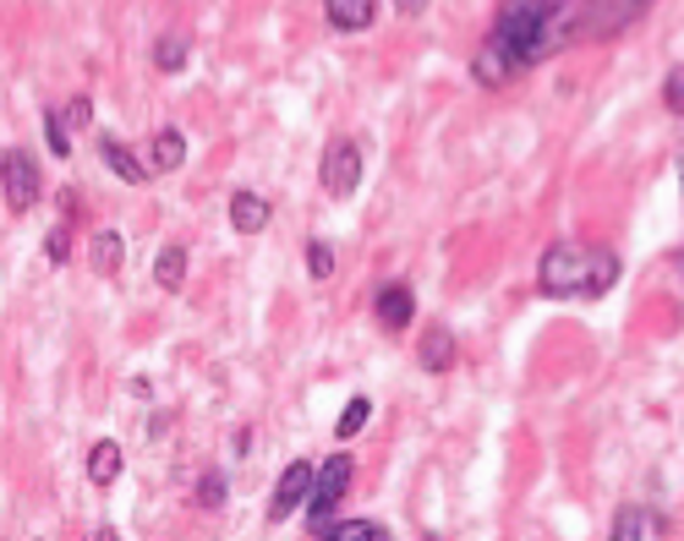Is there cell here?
<instances>
[{
	"mask_svg": "<svg viewBox=\"0 0 684 541\" xmlns=\"http://www.w3.org/2000/svg\"><path fill=\"white\" fill-rule=\"evenodd\" d=\"M619 285V257L586 241H553L537 263V290L553 301H597Z\"/></svg>",
	"mask_w": 684,
	"mask_h": 541,
	"instance_id": "6da1fadb",
	"label": "cell"
},
{
	"mask_svg": "<svg viewBox=\"0 0 684 541\" xmlns=\"http://www.w3.org/2000/svg\"><path fill=\"white\" fill-rule=\"evenodd\" d=\"M651 7V0H575V7L559 17L564 23V39H608L619 28H629L640 12Z\"/></svg>",
	"mask_w": 684,
	"mask_h": 541,
	"instance_id": "7a4b0ae2",
	"label": "cell"
},
{
	"mask_svg": "<svg viewBox=\"0 0 684 541\" xmlns=\"http://www.w3.org/2000/svg\"><path fill=\"white\" fill-rule=\"evenodd\" d=\"M351 476H357V459H351V454H328V459H323V470H317V481H312V497H307V514H312V530H317V536L334 530V508H339V497L351 492Z\"/></svg>",
	"mask_w": 684,
	"mask_h": 541,
	"instance_id": "3957f363",
	"label": "cell"
},
{
	"mask_svg": "<svg viewBox=\"0 0 684 541\" xmlns=\"http://www.w3.org/2000/svg\"><path fill=\"white\" fill-rule=\"evenodd\" d=\"M0 192H7V208H12V214H28V208L45 197V181H39L34 154L12 148L7 159H0Z\"/></svg>",
	"mask_w": 684,
	"mask_h": 541,
	"instance_id": "277c9868",
	"label": "cell"
},
{
	"mask_svg": "<svg viewBox=\"0 0 684 541\" xmlns=\"http://www.w3.org/2000/svg\"><path fill=\"white\" fill-rule=\"evenodd\" d=\"M317 181H323L328 197H351V192L362 187V148H357V143H328Z\"/></svg>",
	"mask_w": 684,
	"mask_h": 541,
	"instance_id": "5b68a950",
	"label": "cell"
},
{
	"mask_svg": "<svg viewBox=\"0 0 684 541\" xmlns=\"http://www.w3.org/2000/svg\"><path fill=\"white\" fill-rule=\"evenodd\" d=\"M312 481H317V470H312L307 459H290V465L279 470V481H274V497H268V519L279 525V519H290L296 508H307V497H312Z\"/></svg>",
	"mask_w": 684,
	"mask_h": 541,
	"instance_id": "8992f818",
	"label": "cell"
},
{
	"mask_svg": "<svg viewBox=\"0 0 684 541\" xmlns=\"http://www.w3.org/2000/svg\"><path fill=\"white\" fill-rule=\"evenodd\" d=\"M515 72H520V67H515V56H509V50L488 34V39H482V50H477V61H471V77H477L482 88H504Z\"/></svg>",
	"mask_w": 684,
	"mask_h": 541,
	"instance_id": "52a82bcc",
	"label": "cell"
},
{
	"mask_svg": "<svg viewBox=\"0 0 684 541\" xmlns=\"http://www.w3.org/2000/svg\"><path fill=\"white\" fill-rule=\"evenodd\" d=\"M411 312H417V296H411V285H384V290H379V301H373V317H379L389 334L411 328Z\"/></svg>",
	"mask_w": 684,
	"mask_h": 541,
	"instance_id": "ba28073f",
	"label": "cell"
},
{
	"mask_svg": "<svg viewBox=\"0 0 684 541\" xmlns=\"http://www.w3.org/2000/svg\"><path fill=\"white\" fill-rule=\"evenodd\" d=\"M323 17H328V28H339V34H362V28H373V17H379V0H323Z\"/></svg>",
	"mask_w": 684,
	"mask_h": 541,
	"instance_id": "9c48e42d",
	"label": "cell"
},
{
	"mask_svg": "<svg viewBox=\"0 0 684 541\" xmlns=\"http://www.w3.org/2000/svg\"><path fill=\"white\" fill-rule=\"evenodd\" d=\"M127 470V454H121V443L116 437H99L94 448H88V481L94 486H116V476Z\"/></svg>",
	"mask_w": 684,
	"mask_h": 541,
	"instance_id": "30bf717a",
	"label": "cell"
},
{
	"mask_svg": "<svg viewBox=\"0 0 684 541\" xmlns=\"http://www.w3.org/2000/svg\"><path fill=\"white\" fill-rule=\"evenodd\" d=\"M417 356H422V372H449V366H455V334H449L444 323H428Z\"/></svg>",
	"mask_w": 684,
	"mask_h": 541,
	"instance_id": "8fae6325",
	"label": "cell"
},
{
	"mask_svg": "<svg viewBox=\"0 0 684 541\" xmlns=\"http://www.w3.org/2000/svg\"><path fill=\"white\" fill-rule=\"evenodd\" d=\"M230 225H236L241 236L268 230V197H257V192H236V197H230Z\"/></svg>",
	"mask_w": 684,
	"mask_h": 541,
	"instance_id": "7c38bea8",
	"label": "cell"
},
{
	"mask_svg": "<svg viewBox=\"0 0 684 541\" xmlns=\"http://www.w3.org/2000/svg\"><path fill=\"white\" fill-rule=\"evenodd\" d=\"M148 165H154L159 176H170V170H181V165H187V137H181L176 127H165V132H154V148H148Z\"/></svg>",
	"mask_w": 684,
	"mask_h": 541,
	"instance_id": "4fadbf2b",
	"label": "cell"
},
{
	"mask_svg": "<svg viewBox=\"0 0 684 541\" xmlns=\"http://www.w3.org/2000/svg\"><path fill=\"white\" fill-rule=\"evenodd\" d=\"M88 263H94L99 274H121V263H127V241H121V230H94V241H88Z\"/></svg>",
	"mask_w": 684,
	"mask_h": 541,
	"instance_id": "5bb4252c",
	"label": "cell"
},
{
	"mask_svg": "<svg viewBox=\"0 0 684 541\" xmlns=\"http://www.w3.org/2000/svg\"><path fill=\"white\" fill-rule=\"evenodd\" d=\"M99 154H105V165H110V170H116L127 187H143V181H148V170L137 165V154H132L127 143H116V137H99Z\"/></svg>",
	"mask_w": 684,
	"mask_h": 541,
	"instance_id": "9a60e30c",
	"label": "cell"
},
{
	"mask_svg": "<svg viewBox=\"0 0 684 541\" xmlns=\"http://www.w3.org/2000/svg\"><path fill=\"white\" fill-rule=\"evenodd\" d=\"M154 285L159 290H181L187 285V247H165L154 257Z\"/></svg>",
	"mask_w": 684,
	"mask_h": 541,
	"instance_id": "2e32d148",
	"label": "cell"
},
{
	"mask_svg": "<svg viewBox=\"0 0 684 541\" xmlns=\"http://www.w3.org/2000/svg\"><path fill=\"white\" fill-rule=\"evenodd\" d=\"M608 541H646V514H640L635 503H624V508L613 514V530H608Z\"/></svg>",
	"mask_w": 684,
	"mask_h": 541,
	"instance_id": "e0dca14e",
	"label": "cell"
},
{
	"mask_svg": "<svg viewBox=\"0 0 684 541\" xmlns=\"http://www.w3.org/2000/svg\"><path fill=\"white\" fill-rule=\"evenodd\" d=\"M368 421H373V399H362V394H357V399L346 405V416H339V426H334V437H357V432H362Z\"/></svg>",
	"mask_w": 684,
	"mask_h": 541,
	"instance_id": "ac0fdd59",
	"label": "cell"
},
{
	"mask_svg": "<svg viewBox=\"0 0 684 541\" xmlns=\"http://www.w3.org/2000/svg\"><path fill=\"white\" fill-rule=\"evenodd\" d=\"M45 143H50V154H56V159H72V137H67L61 110H45Z\"/></svg>",
	"mask_w": 684,
	"mask_h": 541,
	"instance_id": "d6986e66",
	"label": "cell"
},
{
	"mask_svg": "<svg viewBox=\"0 0 684 541\" xmlns=\"http://www.w3.org/2000/svg\"><path fill=\"white\" fill-rule=\"evenodd\" d=\"M373 536H379L373 519H334V530L323 541H373Z\"/></svg>",
	"mask_w": 684,
	"mask_h": 541,
	"instance_id": "ffe728a7",
	"label": "cell"
},
{
	"mask_svg": "<svg viewBox=\"0 0 684 541\" xmlns=\"http://www.w3.org/2000/svg\"><path fill=\"white\" fill-rule=\"evenodd\" d=\"M154 67H159V72H181V67H187V39H159Z\"/></svg>",
	"mask_w": 684,
	"mask_h": 541,
	"instance_id": "44dd1931",
	"label": "cell"
},
{
	"mask_svg": "<svg viewBox=\"0 0 684 541\" xmlns=\"http://www.w3.org/2000/svg\"><path fill=\"white\" fill-rule=\"evenodd\" d=\"M307 274H312V279H328V274H334V247H328V241H307Z\"/></svg>",
	"mask_w": 684,
	"mask_h": 541,
	"instance_id": "7402d4cb",
	"label": "cell"
},
{
	"mask_svg": "<svg viewBox=\"0 0 684 541\" xmlns=\"http://www.w3.org/2000/svg\"><path fill=\"white\" fill-rule=\"evenodd\" d=\"M225 503V470H208L197 481V508H219Z\"/></svg>",
	"mask_w": 684,
	"mask_h": 541,
	"instance_id": "603a6c76",
	"label": "cell"
},
{
	"mask_svg": "<svg viewBox=\"0 0 684 541\" xmlns=\"http://www.w3.org/2000/svg\"><path fill=\"white\" fill-rule=\"evenodd\" d=\"M662 105H668L673 116H684V67H673V72L662 77Z\"/></svg>",
	"mask_w": 684,
	"mask_h": 541,
	"instance_id": "cb8c5ba5",
	"label": "cell"
},
{
	"mask_svg": "<svg viewBox=\"0 0 684 541\" xmlns=\"http://www.w3.org/2000/svg\"><path fill=\"white\" fill-rule=\"evenodd\" d=\"M61 121H67V127H77V132H83V127H88V121H94V105H88V99H72V105H67V110H61Z\"/></svg>",
	"mask_w": 684,
	"mask_h": 541,
	"instance_id": "d4e9b609",
	"label": "cell"
},
{
	"mask_svg": "<svg viewBox=\"0 0 684 541\" xmlns=\"http://www.w3.org/2000/svg\"><path fill=\"white\" fill-rule=\"evenodd\" d=\"M45 257H50V263H67V230H50V241H45Z\"/></svg>",
	"mask_w": 684,
	"mask_h": 541,
	"instance_id": "484cf974",
	"label": "cell"
},
{
	"mask_svg": "<svg viewBox=\"0 0 684 541\" xmlns=\"http://www.w3.org/2000/svg\"><path fill=\"white\" fill-rule=\"evenodd\" d=\"M395 12H400V17H422L428 0H395Z\"/></svg>",
	"mask_w": 684,
	"mask_h": 541,
	"instance_id": "4316f807",
	"label": "cell"
},
{
	"mask_svg": "<svg viewBox=\"0 0 684 541\" xmlns=\"http://www.w3.org/2000/svg\"><path fill=\"white\" fill-rule=\"evenodd\" d=\"M88 541H121V536H116V530H110V525H99V530H94V536H88Z\"/></svg>",
	"mask_w": 684,
	"mask_h": 541,
	"instance_id": "83f0119b",
	"label": "cell"
},
{
	"mask_svg": "<svg viewBox=\"0 0 684 541\" xmlns=\"http://www.w3.org/2000/svg\"><path fill=\"white\" fill-rule=\"evenodd\" d=\"M679 187H684V148H679Z\"/></svg>",
	"mask_w": 684,
	"mask_h": 541,
	"instance_id": "f1b7e54d",
	"label": "cell"
},
{
	"mask_svg": "<svg viewBox=\"0 0 684 541\" xmlns=\"http://www.w3.org/2000/svg\"><path fill=\"white\" fill-rule=\"evenodd\" d=\"M373 541H395V536H389V530H379V536H373Z\"/></svg>",
	"mask_w": 684,
	"mask_h": 541,
	"instance_id": "f546056e",
	"label": "cell"
}]
</instances>
